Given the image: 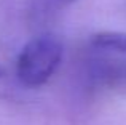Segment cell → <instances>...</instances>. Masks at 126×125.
<instances>
[{
	"label": "cell",
	"mask_w": 126,
	"mask_h": 125,
	"mask_svg": "<svg viewBox=\"0 0 126 125\" xmlns=\"http://www.w3.org/2000/svg\"><path fill=\"white\" fill-rule=\"evenodd\" d=\"M62 45L58 37L43 34L32 39L18 58L19 80L27 87L43 85L61 64Z\"/></svg>",
	"instance_id": "1"
},
{
	"label": "cell",
	"mask_w": 126,
	"mask_h": 125,
	"mask_svg": "<svg viewBox=\"0 0 126 125\" xmlns=\"http://www.w3.org/2000/svg\"><path fill=\"white\" fill-rule=\"evenodd\" d=\"M91 47L102 53H126V34L125 32H99L91 37Z\"/></svg>",
	"instance_id": "2"
},
{
	"label": "cell",
	"mask_w": 126,
	"mask_h": 125,
	"mask_svg": "<svg viewBox=\"0 0 126 125\" xmlns=\"http://www.w3.org/2000/svg\"><path fill=\"white\" fill-rule=\"evenodd\" d=\"M107 79L113 85L126 88V53L107 55Z\"/></svg>",
	"instance_id": "3"
},
{
	"label": "cell",
	"mask_w": 126,
	"mask_h": 125,
	"mask_svg": "<svg viewBox=\"0 0 126 125\" xmlns=\"http://www.w3.org/2000/svg\"><path fill=\"white\" fill-rule=\"evenodd\" d=\"M56 2H59V3H61V5H69V3L75 2V0H56Z\"/></svg>",
	"instance_id": "4"
}]
</instances>
